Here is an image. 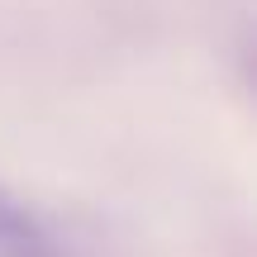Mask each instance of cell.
Returning <instances> with one entry per match:
<instances>
[{"label":"cell","instance_id":"1","mask_svg":"<svg viewBox=\"0 0 257 257\" xmlns=\"http://www.w3.org/2000/svg\"><path fill=\"white\" fill-rule=\"evenodd\" d=\"M0 257H62L48 224L29 214L5 186H0Z\"/></svg>","mask_w":257,"mask_h":257}]
</instances>
